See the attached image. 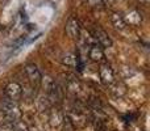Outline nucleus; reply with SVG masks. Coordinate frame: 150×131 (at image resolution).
Listing matches in <instances>:
<instances>
[{
    "instance_id": "nucleus-1",
    "label": "nucleus",
    "mask_w": 150,
    "mask_h": 131,
    "mask_svg": "<svg viewBox=\"0 0 150 131\" xmlns=\"http://www.w3.org/2000/svg\"><path fill=\"white\" fill-rule=\"evenodd\" d=\"M24 71H25L26 77L29 79V81H30L32 87H38V85L41 84L42 75H41V72H40L38 67H37L36 64H33V63H29V64L25 66Z\"/></svg>"
},
{
    "instance_id": "nucleus-2",
    "label": "nucleus",
    "mask_w": 150,
    "mask_h": 131,
    "mask_svg": "<svg viewBox=\"0 0 150 131\" xmlns=\"http://www.w3.org/2000/svg\"><path fill=\"white\" fill-rule=\"evenodd\" d=\"M21 95H23V87H21L18 83L11 81V83H8V84L5 85V88H4L5 98H9V100L16 101V102H17L18 98L21 97Z\"/></svg>"
},
{
    "instance_id": "nucleus-3",
    "label": "nucleus",
    "mask_w": 150,
    "mask_h": 131,
    "mask_svg": "<svg viewBox=\"0 0 150 131\" xmlns=\"http://www.w3.org/2000/svg\"><path fill=\"white\" fill-rule=\"evenodd\" d=\"M92 37H93V39L98 42V45L100 47H111L112 43H113L111 37L108 36V33H107L105 30H103L101 28H99V26H95V28H93Z\"/></svg>"
},
{
    "instance_id": "nucleus-4",
    "label": "nucleus",
    "mask_w": 150,
    "mask_h": 131,
    "mask_svg": "<svg viewBox=\"0 0 150 131\" xmlns=\"http://www.w3.org/2000/svg\"><path fill=\"white\" fill-rule=\"evenodd\" d=\"M66 33L73 39H78L80 37L82 25H80V21L76 17H70L67 20V22H66Z\"/></svg>"
},
{
    "instance_id": "nucleus-5",
    "label": "nucleus",
    "mask_w": 150,
    "mask_h": 131,
    "mask_svg": "<svg viewBox=\"0 0 150 131\" xmlns=\"http://www.w3.org/2000/svg\"><path fill=\"white\" fill-rule=\"evenodd\" d=\"M99 76L104 85H111L115 81V72L108 63H103L99 68Z\"/></svg>"
},
{
    "instance_id": "nucleus-6",
    "label": "nucleus",
    "mask_w": 150,
    "mask_h": 131,
    "mask_svg": "<svg viewBox=\"0 0 150 131\" xmlns=\"http://www.w3.org/2000/svg\"><path fill=\"white\" fill-rule=\"evenodd\" d=\"M88 57H90V59L92 60V62H96V63L104 62V59H105V54H104L103 47H100L98 43L92 45V46L90 47Z\"/></svg>"
},
{
    "instance_id": "nucleus-7",
    "label": "nucleus",
    "mask_w": 150,
    "mask_h": 131,
    "mask_svg": "<svg viewBox=\"0 0 150 131\" xmlns=\"http://www.w3.org/2000/svg\"><path fill=\"white\" fill-rule=\"evenodd\" d=\"M124 20H125V24H129V25H140L142 22V13L137 9H132L124 16Z\"/></svg>"
},
{
    "instance_id": "nucleus-8",
    "label": "nucleus",
    "mask_w": 150,
    "mask_h": 131,
    "mask_svg": "<svg viewBox=\"0 0 150 131\" xmlns=\"http://www.w3.org/2000/svg\"><path fill=\"white\" fill-rule=\"evenodd\" d=\"M109 87H111V93L115 96V97H122V96L127 95L128 88H127V85L121 81V80H119V81L115 80Z\"/></svg>"
},
{
    "instance_id": "nucleus-9",
    "label": "nucleus",
    "mask_w": 150,
    "mask_h": 131,
    "mask_svg": "<svg viewBox=\"0 0 150 131\" xmlns=\"http://www.w3.org/2000/svg\"><path fill=\"white\" fill-rule=\"evenodd\" d=\"M63 113L59 110L58 108H54L52 109V111H50V116H49V122L50 125H52L53 127H58L62 125L63 122Z\"/></svg>"
},
{
    "instance_id": "nucleus-10",
    "label": "nucleus",
    "mask_w": 150,
    "mask_h": 131,
    "mask_svg": "<svg viewBox=\"0 0 150 131\" xmlns=\"http://www.w3.org/2000/svg\"><path fill=\"white\" fill-rule=\"evenodd\" d=\"M61 62H62L63 66L70 67V68L79 67V58H78V55L73 54V53H66V54H63Z\"/></svg>"
},
{
    "instance_id": "nucleus-11",
    "label": "nucleus",
    "mask_w": 150,
    "mask_h": 131,
    "mask_svg": "<svg viewBox=\"0 0 150 131\" xmlns=\"http://www.w3.org/2000/svg\"><path fill=\"white\" fill-rule=\"evenodd\" d=\"M111 21H112V25L117 29V30H124L127 28V24H125V20H124V16L121 13H112V17H111Z\"/></svg>"
},
{
    "instance_id": "nucleus-12",
    "label": "nucleus",
    "mask_w": 150,
    "mask_h": 131,
    "mask_svg": "<svg viewBox=\"0 0 150 131\" xmlns=\"http://www.w3.org/2000/svg\"><path fill=\"white\" fill-rule=\"evenodd\" d=\"M66 88H67V90L70 93H73V95H76L78 92L80 90V83L78 81L75 77H73V76H70L67 79V81H66Z\"/></svg>"
},
{
    "instance_id": "nucleus-13",
    "label": "nucleus",
    "mask_w": 150,
    "mask_h": 131,
    "mask_svg": "<svg viewBox=\"0 0 150 131\" xmlns=\"http://www.w3.org/2000/svg\"><path fill=\"white\" fill-rule=\"evenodd\" d=\"M88 4L93 8H103L104 1L103 0H88Z\"/></svg>"
},
{
    "instance_id": "nucleus-14",
    "label": "nucleus",
    "mask_w": 150,
    "mask_h": 131,
    "mask_svg": "<svg viewBox=\"0 0 150 131\" xmlns=\"http://www.w3.org/2000/svg\"><path fill=\"white\" fill-rule=\"evenodd\" d=\"M0 131H12V129H11L9 125H3V126H0Z\"/></svg>"
},
{
    "instance_id": "nucleus-15",
    "label": "nucleus",
    "mask_w": 150,
    "mask_h": 131,
    "mask_svg": "<svg viewBox=\"0 0 150 131\" xmlns=\"http://www.w3.org/2000/svg\"><path fill=\"white\" fill-rule=\"evenodd\" d=\"M138 1H141V3H148L149 0H138Z\"/></svg>"
}]
</instances>
